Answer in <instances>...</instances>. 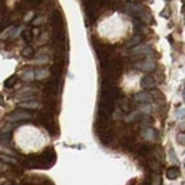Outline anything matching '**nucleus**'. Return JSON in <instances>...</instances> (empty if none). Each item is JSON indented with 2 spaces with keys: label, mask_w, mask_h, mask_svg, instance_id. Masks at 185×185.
<instances>
[{
  "label": "nucleus",
  "mask_w": 185,
  "mask_h": 185,
  "mask_svg": "<svg viewBox=\"0 0 185 185\" xmlns=\"http://www.w3.org/2000/svg\"><path fill=\"white\" fill-rule=\"evenodd\" d=\"M12 135L9 132H6V133H0V144H8L9 141H11Z\"/></svg>",
  "instance_id": "24"
},
{
  "label": "nucleus",
  "mask_w": 185,
  "mask_h": 185,
  "mask_svg": "<svg viewBox=\"0 0 185 185\" xmlns=\"http://www.w3.org/2000/svg\"><path fill=\"white\" fill-rule=\"evenodd\" d=\"M150 152H151V148L148 145H139L138 150H136V154H138V156H148Z\"/></svg>",
  "instance_id": "18"
},
{
  "label": "nucleus",
  "mask_w": 185,
  "mask_h": 185,
  "mask_svg": "<svg viewBox=\"0 0 185 185\" xmlns=\"http://www.w3.org/2000/svg\"><path fill=\"white\" fill-rule=\"evenodd\" d=\"M84 2H88V0H84Z\"/></svg>",
  "instance_id": "33"
},
{
  "label": "nucleus",
  "mask_w": 185,
  "mask_h": 185,
  "mask_svg": "<svg viewBox=\"0 0 185 185\" xmlns=\"http://www.w3.org/2000/svg\"><path fill=\"white\" fill-rule=\"evenodd\" d=\"M123 145L126 148H135V138H126V139H123Z\"/></svg>",
  "instance_id": "25"
},
{
  "label": "nucleus",
  "mask_w": 185,
  "mask_h": 185,
  "mask_svg": "<svg viewBox=\"0 0 185 185\" xmlns=\"http://www.w3.org/2000/svg\"><path fill=\"white\" fill-rule=\"evenodd\" d=\"M25 166L30 169H39V168H45V163H43L42 156H30V157H27Z\"/></svg>",
  "instance_id": "3"
},
{
  "label": "nucleus",
  "mask_w": 185,
  "mask_h": 185,
  "mask_svg": "<svg viewBox=\"0 0 185 185\" xmlns=\"http://www.w3.org/2000/svg\"><path fill=\"white\" fill-rule=\"evenodd\" d=\"M0 22H2V19H0Z\"/></svg>",
  "instance_id": "32"
},
{
  "label": "nucleus",
  "mask_w": 185,
  "mask_h": 185,
  "mask_svg": "<svg viewBox=\"0 0 185 185\" xmlns=\"http://www.w3.org/2000/svg\"><path fill=\"white\" fill-rule=\"evenodd\" d=\"M151 185H162V179H160V175H158V173H152Z\"/></svg>",
  "instance_id": "26"
},
{
  "label": "nucleus",
  "mask_w": 185,
  "mask_h": 185,
  "mask_svg": "<svg viewBox=\"0 0 185 185\" xmlns=\"http://www.w3.org/2000/svg\"><path fill=\"white\" fill-rule=\"evenodd\" d=\"M179 169L178 168H170V169H168V173H166V176H168L169 179H176V178H179Z\"/></svg>",
  "instance_id": "15"
},
{
  "label": "nucleus",
  "mask_w": 185,
  "mask_h": 185,
  "mask_svg": "<svg viewBox=\"0 0 185 185\" xmlns=\"http://www.w3.org/2000/svg\"><path fill=\"white\" fill-rule=\"evenodd\" d=\"M49 71L48 70H36L34 71V79H37V80H43V79H48L49 77Z\"/></svg>",
  "instance_id": "14"
},
{
  "label": "nucleus",
  "mask_w": 185,
  "mask_h": 185,
  "mask_svg": "<svg viewBox=\"0 0 185 185\" xmlns=\"http://www.w3.org/2000/svg\"><path fill=\"white\" fill-rule=\"evenodd\" d=\"M0 170H2V166H0Z\"/></svg>",
  "instance_id": "31"
},
{
  "label": "nucleus",
  "mask_w": 185,
  "mask_h": 185,
  "mask_svg": "<svg viewBox=\"0 0 185 185\" xmlns=\"http://www.w3.org/2000/svg\"><path fill=\"white\" fill-rule=\"evenodd\" d=\"M21 79L25 82H33L34 80V70H25L21 73Z\"/></svg>",
  "instance_id": "16"
},
{
  "label": "nucleus",
  "mask_w": 185,
  "mask_h": 185,
  "mask_svg": "<svg viewBox=\"0 0 185 185\" xmlns=\"http://www.w3.org/2000/svg\"><path fill=\"white\" fill-rule=\"evenodd\" d=\"M19 105V108H28V110H37L39 108V102L36 101V99H31V101H22L18 104Z\"/></svg>",
  "instance_id": "12"
},
{
  "label": "nucleus",
  "mask_w": 185,
  "mask_h": 185,
  "mask_svg": "<svg viewBox=\"0 0 185 185\" xmlns=\"http://www.w3.org/2000/svg\"><path fill=\"white\" fill-rule=\"evenodd\" d=\"M51 25L52 30H64V19L59 12H53L51 15Z\"/></svg>",
  "instance_id": "5"
},
{
  "label": "nucleus",
  "mask_w": 185,
  "mask_h": 185,
  "mask_svg": "<svg viewBox=\"0 0 185 185\" xmlns=\"http://www.w3.org/2000/svg\"><path fill=\"white\" fill-rule=\"evenodd\" d=\"M42 158H43V162H48V166L51 168L52 164L55 163V158H56V154L53 151V148H46L45 152L42 154Z\"/></svg>",
  "instance_id": "8"
},
{
  "label": "nucleus",
  "mask_w": 185,
  "mask_h": 185,
  "mask_svg": "<svg viewBox=\"0 0 185 185\" xmlns=\"http://www.w3.org/2000/svg\"><path fill=\"white\" fill-rule=\"evenodd\" d=\"M126 11L129 12L130 15L133 18H138V19H141L142 22H145L147 18H148V15H147L145 12V8L141 5H135V3H126Z\"/></svg>",
  "instance_id": "1"
},
{
  "label": "nucleus",
  "mask_w": 185,
  "mask_h": 185,
  "mask_svg": "<svg viewBox=\"0 0 185 185\" xmlns=\"http://www.w3.org/2000/svg\"><path fill=\"white\" fill-rule=\"evenodd\" d=\"M31 116L28 112H24V111H18V112H12L9 116V120L11 122H22V120H30Z\"/></svg>",
  "instance_id": "9"
},
{
  "label": "nucleus",
  "mask_w": 185,
  "mask_h": 185,
  "mask_svg": "<svg viewBox=\"0 0 185 185\" xmlns=\"http://www.w3.org/2000/svg\"><path fill=\"white\" fill-rule=\"evenodd\" d=\"M22 56H24V58H33V56H34L33 48H30V46L24 48V49H22Z\"/></svg>",
  "instance_id": "23"
},
{
  "label": "nucleus",
  "mask_w": 185,
  "mask_h": 185,
  "mask_svg": "<svg viewBox=\"0 0 185 185\" xmlns=\"http://www.w3.org/2000/svg\"><path fill=\"white\" fill-rule=\"evenodd\" d=\"M31 24H33L34 27H37V25H40V24H43V18H42V17H36L33 21H31Z\"/></svg>",
  "instance_id": "28"
},
{
  "label": "nucleus",
  "mask_w": 185,
  "mask_h": 185,
  "mask_svg": "<svg viewBox=\"0 0 185 185\" xmlns=\"http://www.w3.org/2000/svg\"><path fill=\"white\" fill-rule=\"evenodd\" d=\"M141 40H142V36H139V34H138V36H135L133 39H132L129 43H128V46H129V48H135V46H138L141 43Z\"/></svg>",
  "instance_id": "22"
},
{
  "label": "nucleus",
  "mask_w": 185,
  "mask_h": 185,
  "mask_svg": "<svg viewBox=\"0 0 185 185\" xmlns=\"http://www.w3.org/2000/svg\"><path fill=\"white\" fill-rule=\"evenodd\" d=\"M156 86V80L152 79L151 76H144L142 79H141V88L142 89H152Z\"/></svg>",
  "instance_id": "10"
},
{
  "label": "nucleus",
  "mask_w": 185,
  "mask_h": 185,
  "mask_svg": "<svg viewBox=\"0 0 185 185\" xmlns=\"http://www.w3.org/2000/svg\"><path fill=\"white\" fill-rule=\"evenodd\" d=\"M118 105H120V110L123 112H130V102L128 101V99H120V102H118Z\"/></svg>",
  "instance_id": "17"
},
{
  "label": "nucleus",
  "mask_w": 185,
  "mask_h": 185,
  "mask_svg": "<svg viewBox=\"0 0 185 185\" xmlns=\"http://www.w3.org/2000/svg\"><path fill=\"white\" fill-rule=\"evenodd\" d=\"M17 82H18L17 76H11V77H9V79L5 82V88H6V89H12V88L17 84Z\"/></svg>",
  "instance_id": "19"
},
{
  "label": "nucleus",
  "mask_w": 185,
  "mask_h": 185,
  "mask_svg": "<svg viewBox=\"0 0 185 185\" xmlns=\"http://www.w3.org/2000/svg\"><path fill=\"white\" fill-rule=\"evenodd\" d=\"M0 162H3L5 164H12V166H17L18 164L17 158L11 157V156H6V154H0Z\"/></svg>",
  "instance_id": "13"
},
{
  "label": "nucleus",
  "mask_w": 185,
  "mask_h": 185,
  "mask_svg": "<svg viewBox=\"0 0 185 185\" xmlns=\"http://www.w3.org/2000/svg\"><path fill=\"white\" fill-rule=\"evenodd\" d=\"M43 0H22L24 5H27V8H30V9H33V8H36L37 5H40Z\"/></svg>",
  "instance_id": "20"
},
{
  "label": "nucleus",
  "mask_w": 185,
  "mask_h": 185,
  "mask_svg": "<svg viewBox=\"0 0 185 185\" xmlns=\"http://www.w3.org/2000/svg\"><path fill=\"white\" fill-rule=\"evenodd\" d=\"M148 53H154V49H152L150 45H144V46H138V48H133L132 51V55L135 58H142V56H147Z\"/></svg>",
  "instance_id": "4"
},
{
  "label": "nucleus",
  "mask_w": 185,
  "mask_h": 185,
  "mask_svg": "<svg viewBox=\"0 0 185 185\" xmlns=\"http://www.w3.org/2000/svg\"><path fill=\"white\" fill-rule=\"evenodd\" d=\"M22 39L25 43H30L31 39H33V31L31 30H24L22 31Z\"/></svg>",
  "instance_id": "21"
},
{
  "label": "nucleus",
  "mask_w": 185,
  "mask_h": 185,
  "mask_svg": "<svg viewBox=\"0 0 185 185\" xmlns=\"http://www.w3.org/2000/svg\"><path fill=\"white\" fill-rule=\"evenodd\" d=\"M178 138H179V139H178V142H179V144H184V133H182V135H179Z\"/></svg>",
  "instance_id": "29"
},
{
  "label": "nucleus",
  "mask_w": 185,
  "mask_h": 185,
  "mask_svg": "<svg viewBox=\"0 0 185 185\" xmlns=\"http://www.w3.org/2000/svg\"><path fill=\"white\" fill-rule=\"evenodd\" d=\"M2 104H3V95L0 93V105H2Z\"/></svg>",
  "instance_id": "30"
},
{
  "label": "nucleus",
  "mask_w": 185,
  "mask_h": 185,
  "mask_svg": "<svg viewBox=\"0 0 185 185\" xmlns=\"http://www.w3.org/2000/svg\"><path fill=\"white\" fill-rule=\"evenodd\" d=\"M138 118H141L139 112H132L130 116H128V117H126V122H133V120H138Z\"/></svg>",
  "instance_id": "27"
},
{
  "label": "nucleus",
  "mask_w": 185,
  "mask_h": 185,
  "mask_svg": "<svg viewBox=\"0 0 185 185\" xmlns=\"http://www.w3.org/2000/svg\"><path fill=\"white\" fill-rule=\"evenodd\" d=\"M15 31H17V25H9L8 28L3 30V33H0V39L5 40L9 37H15Z\"/></svg>",
  "instance_id": "11"
},
{
  "label": "nucleus",
  "mask_w": 185,
  "mask_h": 185,
  "mask_svg": "<svg viewBox=\"0 0 185 185\" xmlns=\"http://www.w3.org/2000/svg\"><path fill=\"white\" fill-rule=\"evenodd\" d=\"M136 67L139 68L141 71H145V73H152L156 70V62L151 61V59H144L136 64Z\"/></svg>",
  "instance_id": "7"
},
{
  "label": "nucleus",
  "mask_w": 185,
  "mask_h": 185,
  "mask_svg": "<svg viewBox=\"0 0 185 185\" xmlns=\"http://www.w3.org/2000/svg\"><path fill=\"white\" fill-rule=\"evenodd\" d=\"M39 120H40V123H42L46 128V129H48V132H49V133H56L55 123H53V120H52V116H49V114L43 112V114H40V116H39Z\"/></svg>",
  "instance_id": "2"
},
{
  "label": "nucleus",
  "mask_w": 185,
  "mask_h": 185,
  "mask_svg": "<svg viewBox=\"0 0 185 185\" xmlns=\"http://www.w3.org/2000/svg\"><path fill=\"white\" fill-rule=\"evenodd\" d=\"M133 101L138 104H151L152 102V95L150 92H139L133 95Z\"/></svg>",
  "instance_id": "6"
}]
</instances>
